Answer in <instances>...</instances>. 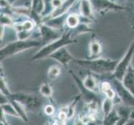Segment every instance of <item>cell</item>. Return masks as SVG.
I'll return each instance as SVG.
<instances>
[{
	"mask_svg": "<svg viewBox=\"0 0 134 125\" xmlns=\"http://www.w3.org/2000/svg\"><path fill=\"white\" fill-rule=\"evenodd\" d=\"M77 63H78L82 67L86 68L89 70L97 73H103L108 72H113L116 68L118 64V60H111V59H92V60H80L75 59Z\"/></svg>",
	"mask_w": 134,
	"mask_h": 125,
	"instance_id": "1",
	"label": "cell"
},
{
	"mask_svg": "<svg viewBox=\"0 0 134 125\" xmlns=\"http://www.w3.org/2000/svg\"><path fill=\"white\" fill-rule=\"evenodd\" d=\"M41 45V43L36 40H21L18 39V41L13 42V43L8 44L5 47L3 48L0 52V58L2 60L5 59L8 57L16 55L17 53L25 51L27 49H30L32 48H36Z\"/></svg>",
	"mask_w": 134,
	"mask_h": 125,
	"instance_id": "2",
	"label": "cell"
},
{
	"mask_svg": "<svg viewBox=\"0 0 134 125\" xmlns=\"http://www.w3.org/2000/svg\"><path fill=\"white\" fill-rule=\"evenodd\" d=\"M73 43H76V41L71 39V33L68 32V33L63 34V37H60L57 40L51 42L48 44L44 46L42 49H40L38 52L34 55V58H32V60H38V59H42L44 58L49 57L51 54L53 53L54 52H56L58 49L61 48L63 47H65L66 45H69Z\"/></svg>",
	"mask_w": 134,
	"mask_h": 125,
	"instance_id": "3",
	"label": "cell"
},
{
	"mask_svg": "<svg viewBox=\"0 0 134 125\" xmlns=\"http://www.w3.org/2000/svg\"><path fill=\"white\" fill-rule=\"evenodd\" d=\"M134 53V41L132 42V44H131L130 48H128L127 52L126 53L125 56L123 57V58L120 62L118 63L116 68L113 71V75L115 78L119 81H122L124 75L126 74L127 70L129 68V63L132 58V55Z\"/></svg>",
	"mask_w": 134,
	"mask_h": 125,
	"instance_id": "4",
	"label": "cell"
},
{
	"mask_svg": "<svg viewBox=\"0 0 134 125\" xmlns=\"http://www.w3.org/2000/svg\"><path fill=\"white\" fill-rule=\"evenodd\" d=\"M8 98L13 100H16L19 102L24 106H26L27 108H38L40 106V100L37 98L36 96H33L30 94H11L8 96Z\"/></svg>",
	"mask_w": 134,
	"mask_h": 125,
	"instance_id": "5",
	"label": "cell"
},
{
	"mask_svg": "<svg viewBox=\"0 0 134 125\" xmlns=\"http://www.w3.org/2000/svg\"><path fill=\"white\" fill-rule=\"evenodd\" d=\"M54 28L51 27L48 24H43L40 26V32H41V37H42V43H51L58 39L60 38V34L58 32L53 29Z\"/></svg>",
	"mask_w": 134,
	"mask_h": 125,
	"instance_id": "6",
	"label": "cell"
},
{
	"mask_svg": "<svg viewBox=\"0 0 134 125\" xmlns=\"http://www.w3.org/2000/svg\"><path fill=\"white\" fill-rule=\"evenodd\" d=\"M49 58L56 60L63 65H67L72 60H74V58L72 56V54L69 53V51L65 47L58 49L56 52L51 54Z\"/></svg>",
	"mask_w": 134,
	"mask_h": 125,
	"instance_id": "7",
	"label": "cell"
},
{
	"mask_svg": "<svg viewBox=\"0 0 134 125\" xmlns=\"http://www.w3.org/2000/svg\"><path fill=\"white\" fill-rule=\"evenodd\" d=\"M91 3L96 10H103V9H112V10L118 9L120 10V9L123 8L121 6L116 5L109 0H91Z\"/></svg>",
	"mask_w": 134,
	"mask_h": 125,
	"instance_id": "8",
	"label": "cell"
},
{
	"mask_svg": "<svg viewBox=\"0 0 134 125\" xmlns=\"http://www.w3.org/2000/svg\"><path fill=\"white\" fill-rule=\"evenodd\" d=\"M123 85L134 96V68L130 66L122 78Z\"/></svg>",
	"mask_w": 134,
	"mask_h": 125,
	"instance_id": "9",
	"label": "cell"
},
{
	"mask_svg": "<svg viewBox=\"0 0 134 125\" xmlns=\"http://www.w3.org/2000/svg\"><path fill=\"white\" fill-rule=\"evenodd\" d=\"M75 1H76V0H64L62 5L60 7H58V8H57L53 12L52 18H54L64 15L69 10V8L72 6V4L74 3Z\"/></svg>",
	"mask_w": 134,
	"mask_h": 125,
	"instance_id": "10",
	"label": "cell"
},
{
	"mask_svg": "<svg viewBox=\"0 0 134 125\" xmlns=\"http://www.w3.org/2000/svg\"><path fill=\"white\" fill-rule=\"evenodd\" d=\"M92 3L88 0H81L80 4V12L81 14L86 18H92Z\"/></svg>",
	"mask_w": 134,
	"mask_h": 125,
	"instance_id": "11",
	"label": "cell"
},
{
	"mask_svg": "<svg viewBox=\"0 0 134 125\" xmlns=\"http://www.w3.org/2000/svg\"><path fill=\"white\" fill-rule=\"evenodd\" d=\"M44 8L43 0H33V5H32V13L36 16H39L43 13Z\"/></svg>",
	"mask_w": 134,
	"mask_h": 125,
	"instance_id": "12",
	"label": "cell"
},
{
	"mask_svg": "<svg viewBox=\"0 0 134 125\" xmlns=\"http://www.w3.org/2000/svg\"><path fill=\"white\" fill-rule=\"evenodd\" d=\"M1 109L3 111V113L5 114L8 115H12V116H15V117H20L19 114L18 113L17 110L15 109L14 106L13 105V104H1Z\"/></svg>",
	"mask_w": 134,
	"mask_h": 125,
	"instance_id": "13",
	"label": "cell"
},
{
	"mask_svg": "<svg viewBox=\"0 0 134 125\" xmlns=\"http://www.w3.org/2000/svg\"><path fill=\"white\" fill-rule=\"evenodd\" d=\"M113 99H111L107 98L103 103V106H102V108H103V112L104 114V117L106 118L108 115L113 111Z\"/></svg>",
	"mask_w": 134,
	"mask_h": 125,
	"instance_id": "14",
	"label": "cell"
},
{
	"mask_svg": "<svg viewBox=\"0 0 134 125\" xmlns=\"http://www.w3.org/2000/svg\"><path fill=\"white\" fill-rule=\"evenodd\" d=\"M102 52V47L98 42H92L90 44V53L92 58H96L99 56V54Z\"/></svg>",
	"mask_w": 134,
	"mask_h": 125,
	"instance_id": "15",
	"label": "cell"
},
{
	"mask_svg": "<svg viewBox=\"0 0 134 125\" xmlns=\"http://www.w3.org/2000/svg\"><path fill=\"white\" fill-rule=\"evenodd\" d=\"M79 23V18L77 14H71L67 18V24L70 29H75L77 27Z\"/></svg>",
	"mask_w": 134,
	"mask_h": 125,
	"instance_id": "16",
	"label": "cell"
},
{
	"mask_svg": "<svg viewBox=\"0 0 134 125\" xmlns=\"http://www.w3.org/2000/svg\"><path fill=\"white\" fill-rule=\"evenodd\" d=\"M40 94L44 97H51L53 94V89L48 83H43L42 85L40 86Z\"/></svg>",
	"mask_w": 134,
	"mask_h": 125,
	"instance_id": "17",
	"label": "cell"
},
{
	"mask_svg": "<svg viewBox=\"0 0 134 125\" xmlns=\"http://www.w3.org/2000/svg\"><path fill=\"white\" fill-rule=\"evenodd\" d=\"M82 83H83L86 89L91 91H93L96 89V80L92 76H87Z\"/></svg>",
	"mask_w": 134,
	"mask_h": 125,
	"instance_id": "18",
	"label": "cell"
},
{
	"mask_svg": "<svg viewBox=\"0 0 134 125\" xmlns=\"http://www.w3.org/2000/svg\"><path fill=\"white\" fill-rule=\"evenodd\" d=\"M60 68L58 66H52L49 69H48V77L50 78V79H55L57 78L59 74H60Z\"/></svg>",
	"mask_w": 134,
	"mask_h": 125,
	"instance_id": "19",
	"label": "cell"
},
{
	"mask_svg": "<svg viewBox=\"0 0 134 125\" xmlns=\"http://www.w3.org/2000/svg\"><path fill=\"white\" fill-rule=\"evenodd\" d=\"M0 87H1V93H3V94H6L8 97L11 94V93L9 92V90L8 89L5 81H4V79L2 77H1V83H0Z\"/></svg>",
	"mask_w": 134,
	"mask_h": 125,
	"instance_id": "20",
	"label": "cell"
},
{
	"mask_svg": "<svg viewBox=\"0 0 134 125\" xmlns=\"http://www.w3.org/2000/svg\"><path fill=\"white\" fill-rule=\"evenodd\" d=\"M13 24V21L11 20V18L8 16H6L3 14L1 16V24L2 25H11Z\"/></svg>",
	"mask_w": 134,
	"mask_h": 125,
	"instance_id": "21",
	"label": "cell"
},
{
	"mask_svg": "<svg viewBox=\"0 0 134 125\" xmlns=\"http://www.w3.org/2000/svg\"><path fill=\"white\" fill-rule=\"evenodd\" d=\"M104 94H106V96H107V98L108 99H113L115 98V92L113 91V89H112V88H110V89L106 91Z\"/></svg>",
	"mask_w": 134,
	"mask_h": 125,
	"instance_id": "22",
	"label": "cell"
},
{
	"mask_svg": "<svg viewBox=\"0 0 134 125\" xmlns=\"http://www.w3.org/2000/svg\"><path fill=\"white\" fill-rule=\"evenodd\" d=\"M44 112L47 115H52L54 113V108L52 105H47L44 108Z\"/></svg>",
	"mask_w": 134,
	"mask_h": 125,
	"instance_id": "23",
	"label": "cell"
},
{
	"mask_svg": "<svg viewBox=\"0 0 134 125\" xmlns=\"http://www.w3.org/2000/svg\"><path fill=\"white\" fill-rule=\"evenodd\" d=\"M51 3H52V5L53 8H58L62 5L63 3V0H52Z\"/></svg>",
	"mask_w": 134,
	"mask_h": 125,
	"instance_id": "24",
	"label": "cell"
},
{
	"mask_svg": "<svg viewBox=\"0 0 134 125\" xmlns=\"http://www.w3.org/2000/svg\"><path fill=\"white\" fill-rule=\"evenodd\" d=\"M101 88H102V91H103V93H105L107 90H108L110 88H111V86H110V84H109V83H108V82H103V83H102V86H101Z\"/></svg>",
	"mask_w": 134,
	"mask_h": 125,
	"instance_id": "25",
	"label": "cell"
},
{
	"mask_svg": "<svg viewBox=\"0 0 134 125\" xmlns=\"http://www.w3.org/2000/svg\"><path fill=\"white\" fill-rule=\"evenodd\" d=\"M63 1H64V0H63Z\"/></svg>",
	"mask_w": 134,
	"mask_h": 125,
	"instance_id": "26",
	"label": "cell"
}]
</instances>
